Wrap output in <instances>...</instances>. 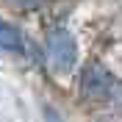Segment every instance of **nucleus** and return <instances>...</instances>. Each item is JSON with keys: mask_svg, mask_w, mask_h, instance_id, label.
<instances>
[{"mask_svg": "<svg viewBox=\"0 0 122 122\" xmlns=\"http://www.w3.org/2000/svg\"><path fill=\"white\" fill-rule=\"evenodd\" d=\"M45 56H47V67L56 78H69L81 61L78 39L67 28H53L45 39Z\"/></svg>", "mask_w": 122, "mask_h": 122, "instance_id": "obj_1", "label": "nucleus"}, {"mask_svg": "<svg viewBox=\"0 0 122 122\" xmlns=\"http://www.w3.org/2000/svg\"><path fill=\"white\" fill-rule=\"evenodd\" d=\"M117 81L106 64H89L81 75V94L86 100H106L111 97Z\"/></svg>", "mask_w": 122, "mask_h": 122, "instance_id": "obj_2", "label": "nucleus"}, {"mask_svg": "<svg viewBox=\"0 0 122 122\" xmlns=\"http://www.w3.org/2000/svg\"><path fill=\"white\" fill-rule=\"evenodd\" d=\"M0 50L6 53H22L25 50V42H22V33L17 30V25L0 20Z\"/></svg>", "mask_w": 122, "mask_h": 122, "instance_id": "obj_3", "label": "nucleus"}, {"mask_svg": "<svg viewBox=\"0 0 122 122\" xmlns=\"http://www.w3.org/2000/svg\"><path fill=\"white\" fill-rule=\"evenodd\" d=\"M8 3H14V6H22V3H28V0H8Z\"/></svg>", "mask_w": 122, "mask_h": 122, "instance_id": "obj_4", "label": "nucleus"}]
</instances>
